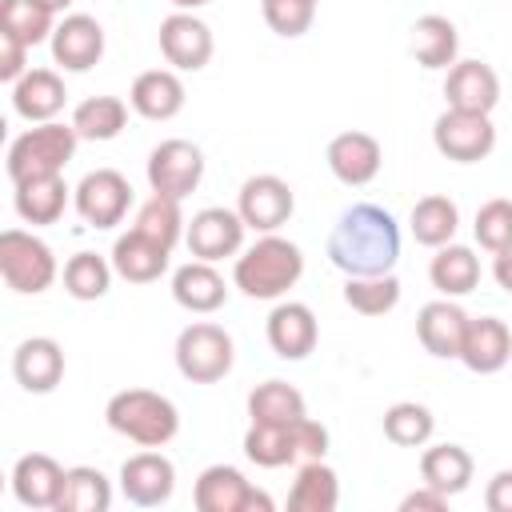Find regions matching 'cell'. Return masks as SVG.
Returning <instances> with one entry per match:
<instances>
[{
	"instance_id": "6da1fadb",
	"label": "cell",
	"mask_w": 512,
	"mask_h": 512,
	"mask_svg": "<svg viewBox=\"0 0 512 512\" xmlns=\"http://www.w3.org/2000/svg\"><path fill=\"white\" fill-rule=\"evenodd\" d=\"M328 260L344 276H384L400 260V228L380 204H352L328 236Z\"/></svg>"
},
{
	"instance_id": "7a4b0ae2",
	"label": "cell",
	"mask_w": 512,
	"mask_h": 512,
	"mask_svg": "<svg viewBox=\"0 0 512 512\" xmlns=\"http://www.w3.org/2000/svg\"><path fill=\"white\" fill-rule=\"evenodd\" d=\"M300 276H304V252L276 232H268L252 248H244L232 268L236 288L252 300H280Z\"/></svg>"
},
{
	"instance_id": "3957f363",
	"label": "cell",
	"mask_w": 512,
	"mask_h": 512,
	"mask_svg": "<svg viewBox=\"0 0 512 512\" xmlns=\"http://www.w3.org/2000/svg\"><path fill=\"white\" fill-rule=\"evenodd\" d=\"M104 420L112 432L128 436L140 448H164L180 432V412L168 396L152 388H124L104 404Z\"/></svg>"
},
{
	"instance_id": "277c9868",
	"label": "cell",
	"mask_w": 512,
	"mask_h": 512,
	"mask_svg": "<svg viewBox=\"0 0 512 512\" xmlns=\"http://www.w3.org/2000/svg\"><path fill=\"white\" fill-rule=\"evenodd\" d=\"M76 128L72 120L68 124H56V120H44L28 132H20L12 144H8V180L20 184V180H36V176H60L64 164L76 156Z\"/></svg>"
},
{
	"instance_id": "5b68a950",
	"label": "cell",
	"mask_w": 512,
	"mask_h": 512,
	"mask_svg": "<svg viewBox=\"0 0 512 512\" xmlns=\"http://www.w3.org/2000/svg\"><path fill=\"white\" fill-rule=\"evenodd\" d=\"M0 276L12 292L40 296L56 280V256L40 236L24 228H8L0 232Z\"/></svg>"
},
{
	"instance_id": "8992f818",
	"label": "cell",
	"mask_w": 512,
	"mask_h": 512,
	"mask_svg": "<svg viewBox=\"0 0 512 512\" xmlns=\"http://www.w3.org/2000/svg\"><path fill=\"white\" fill-rule=\"evenodd\" d=\"M236 344L220 324L196 320L176 336V368L192 384H216L232 372Z\"/></svg>"
},
{
	"instance_id": "52a82bcc",
	"label": "cell",
	"mask_w": 512,
	"mask_h": 512,
	"mask_svg": "<svg viewBox=\"0 0 512 512\" xmlns=\"http://www.w3.org/2000/svg\"><path fill=\"white\" fill-rule=\"evenodd\" d=\"M432 144L440 156H448L456 164H476L496 148V128L484 112L444 108L432 124Z\"/></svg>"
},
{
	"instance_id": "ba28073f",
	"label": "cell",
	"mask_w": 512,
	"mask_h": 512,
	"mask_svg": "<svg viewBox=\"0 0 512 512\" xmlns=\"http://www.w3.org/2000/svg\"><path fill=\"white\" fill-rule=\"evenodd\" d=\"M72 204L92 228H116L132 208V184L116 168H96L72 188Z\"/></svg>"
},
{
	"instance_id": "9c48e42d",
	"label": "cell",
	"mask_w": 512,
	"mask_h": 512,
	"mask_svg": "<svg viewBox=\"0 0 512 512\" xmlns=\"http://www.w3.org/2000/svg\"><path fill=\"white\" fill-rule=\"evenodd\" d=\"M204 180V152L192 140H160L148 152V184L172 200H184Z\"/></svg>"
},
{
	"instance_id": "30bf717a",
	"label": "cell",
	"mask_w": 512,
	"mask_h": 512,
	"mask_svg": "<svg viewBox=\"0 0 512 512\" xmlns=\"http://www.w3.org/2000/svg\"><path fill=\"white\" fill-rule=\"evenodd\" d=\"M292 208H296L292 188H288L280 176H272V172L248 176V180L240 184L236 212H240V220H244L252 232H260V236H268V232H276L280 224H288Z\"/></svg>"
},
{
	"instance_id": "8fae6325",
	"label": "cell",
	"mask_w": 512,
	"mask_h": 512,
	"mask_svg": "<svg viewBox=\"0 0 512 512\" xmlns=\"http://www.w3.org/2000/svg\"><path fill=\"white\" fill-rule=\"evenodd\" d=\"M244 228H248V224H244L240 212H232V208H200V212L192 216V224L184 228V240H188V252H192L196 260L216 264V260L240 252Z\"/></svg>"
},
{
	"instance_id": "7c38bea8",
	"label": "cell",
	"mask_w": 512,
	"mask_h": 512,
	"mask_svg": "<svg viewBox=\"0 0 512 512\" xmlns=\"http://www.w3.org/2000/svg\"><path fill=\"white\" fill-rule=\"evenodd\" d=\"M160 52L180 72H200L212 60V32L192 12H172L160 20Z\"/></svg>"
},
{
	"instance_id": "4fadbf2b",
	"label": "cell",
	"mask_w": 512,
	"mask_h": 512,
	"mask_svg": "<svg viewBox=\"0 0 512 512\" xmlns=\"http://www.w3.org/2000/svg\"><path fill=\"white\" fill-rule=\"evenodd\" d=\"M52 60L68 72H88L92 64H100L104 56V28L96 16L72 12L52 28Z\"/></svg>"
},
{
	"instance_id": "5bb4252c",
	"label": "cell",
	"mask_w": 512,
	"mask_h": 512,
	"mask_svg": "<svg viewBox=\"0 0 512 512\" xmlns=\"http://www.w3.org/2000/svg\"><path fill=\"white\" fill-rule=\"evenodd\" d=\"M172 488H176V468L164 452H136L120 468V492L140 508L168 504Z\"/></svg>"
},
{
	"instance_id": "9a60e30c",
	"label": "cell",
	"mask_w": 512,
	"mask_h": 512,
	"mask_svg": "<svg viewBox=\"0 0 512 512\" xmlns=\"http://www.w3.org/2000/svg\"><path fill=\"white\" fill-rule=\"evenodd\" d=\"M468 312L460 304L448 300H432L420 308L416 316V340L424 344V352H432L436 360H460V344H464V332H468Z\"/></svg>"
},
{
	"instance_id": "2e32d148",
	"label": "cell",
	"mask_w": 512,
	"mask_h": 512,
	"mask_svg": "<svg viewBox=\"0 0 512 512\" xmlns=\"http://www.w3.org/2000/svg\"><path fill=\"white\" fill-rule=\"evenodd\" d=\"M444 96H448V108H460V112H492L496 100H500V76L492 72V64L484 60H456L448 68V80H444Z\"/></svg>"
},
{
	"instance_id": "e0dca14e",
	"label": "cell",
	"mask_w": 512,
	"mask_h": 512,
	"mask_svg": "<svg viewBox=\"0 0 512 512\" xmlns=\"http://www.w3.org/2000/svg\"><path fill=\"white\" fill-rule=\"evenodd\" d=\"M380 164H384L380 140L368 136V132H356V128H352V132L332 136V144H328V168H332V176H336L340 184H348V188H360V184L376 180Z\"/></svg>"
},
{
	"instance_id": "ac0fdd59",
	"label": "cell",
	"mask_w": 512,
	"mask_h": 512,
	"mask_svg": "<svg viewBox=\"0 0 512 512\" xmlns=\"http://www.w3.org/2000/svg\"><path fill=\"white\" fill-rule=\"evenodd\" d=\"M512 356V332L504 320L496 316H480V320H468V332H464V344H460V364L476 376H492L508 364Z\"/></svg>"
},
{
	"instance_id": "d6986e66",
	"label": "cell",
	"mask_w": 512,
	"mask_h": 512,
	"mask_svg": "<svg viewBox=\"0 0 512 512\" xmlns=\"http://www.w3.org/2000/svg\"><path fill=\"white\" fill-rule=\"evenodd\" d=\"M12 376L24 392H52L64 380V352L52 336H28L16 352H12Z\"/></svg>"
},
{
	"instance_id": "ffe728a7",
	"label": "cell",
	"mask_w": 512,
	"mask_h": 512,
	"mask_svg": "<svg viewBox=\"0 0 512 512\" xmlns=\"http://www.w3.org/2000/svg\"><path fill=\"white\" fill-rule=\"evenodd\" d=\"M316 336H320V328H316V316L308 304L288 300L268 312V344L280 360H304L316 348Z\"/></svg>"
},
{
	"instance_id": "44dd1931",
	"label": "cell",
	"mask_w": 512,
	"mask_h": 512,
	"mask_svg": "<svg viewBox=\"0 0 512 512\" xmlns=\"http://www.w3.org/2000/svg\"><path fill=\"white\" fill-rule=\"evenodd\" d=\"M64 472L48 452H28L16 460L12 468V492L24 508H56L60 488H64Z\"/></svg>"
},
{
	"instance_id": "7402d4cb",
	"label": "cell",
	"mask_w": 512,
	"mask_h": 512,
	"mask_svg": "<svg viewBox=\"0 0 512 512\" xmlns=\"http://www.w3.org/2000/svg\"><path fill=\"white\" fill-rule=\"evenodd\" d=\"M168 252L172 248H164L152 236H144V232L132 228V232L116 236V244H112V268L128 284H152V280H160L168 272Z\"/></svg>"
},
{
	"instance_id": "603a6c76",
	"label": "cell",
	"mask_w": 512,
	"mask_h": 512,
	"mask_svg": "<svg viewBox=\"0 0 512 512\" xmlns=\"http://www.w3.org/2000/svg\"><path fill=\"white\" fill-rule=\"evenodd\" d=\"M68 92H64V80L52 72V68H28L16 84H12V112L32 120V124H44L52 120L60 108H64Z\"/></svg>"
},
{
	"instance_id": "cb8c5ba5",
	"label": "cell",
	"mask_w": 512,
	"mask_h": 512,
	"mask_svg": "<svg viewBox=\"0 0 512 512\" xmlns=\"http://www.w3.org/2000/svg\"><path fill=\"white\" fill-rule=\"evenodd\" d=\"M128 104L144 120H172L184 108V84L172 68H148L132 80Z\"/></svg>"
},
{
	"instance_id": "d4e9b609",
	"label": "cell",
	"mask_w": 512,
	"mask_h": 512,
	"mask_svg": "<svg viewBox=\"0 0 512 512\" xmlns=\"http://www.w3.org/2000/svg\"><path fill=\"white\" fill-rule=\"evenodd\" d=\"M172 296H176L180 308L204 316V312H216L228 300V284L208 260H188L172 272Z\"/></svg>"
},
{
	"instance_id": "484cf974",
	"label": "cell",
	"mask_w": 512,
	"mask_h": 512,
	"mask_svg": "<svg viewBox=\"0 0 512 512\" xmlns=\"http://www.w3.org/2000/svg\"><path fill=\"white\" fill-rule=\"evenodd\" d=\"M248 492L252 484L244 480L240 468L232 464H212L196 476V488H192V500L200 512H244L248 508Z\"/></svg>"
},
{
	"instance_id": "4316f807",
	"label": "cell",
	"mask_w": 512,
	"mask_h": 512,
	"mask_svg": "<svg viewBox=\"0 0 512 512\" xmlns=\"http://www.w3.org/2000/svg\"><path fill=\"white\" fill-rule=\"evenodd\" d=\"M420 480L444 496H456L472 484V456L460 444H432L420 456Z\"/></svg>"
},
{
	"instance_id": "83f0119b",
	"label": "cell",
	"mask_w": 512,
	"mask_h": 512,
	"mask_svg": "<svg viewBox=\"0 0 512 512\" xmlns=\"http://www.w3.org/2000/svg\"><path fill=\"white\" fill-rule=\"evenodd\" d=\"M456 48H460V36H456V24L448 16L428 12L412 24V56L420 68H452Z\"/></svg>"
},
{
	"instance_id": "f1b7e54d",
	"label": "cell",
	"mask_w": 512,
	"mask_h": 512,
	"mask_svg": "<svg viewBox=\"0 0 512 512\" xmlns=\"http://www.w3.org/2000/svg\"><path fill=\"white\" fill-rule=\"evenodd\" d=\"M12 204H16L24 224H56L64 216V204H68V184H64V176L20 180Z\"/></svg>"
},
{
	"instance_id": "f546056e",
	"label": "cell",
	"mask_w": 512,
	"mask_h": 512,
	"mask_svg": "<svg viewBox=\"0 0 512 512\" xmlns=\"http://www.w3.org/2000/svg\"><path fill=\"white\" fill-rule=\"evenodd\" d=\"M428 280L444 296H468L480 284V260L464 244H444V248H436L432 264H428Z\"/></svg>"
},
{
	"instance_id": "4dcf8cb0",
	"label": "cell",
	"mask_w": 512,
	"mask_h": 512,
	"mask_svg": "<svg viewBox=\"0 0 512 512\" xmlns=\"http://www.w3.org/2000/svg\"><path fill=\"white\" fill-rule=\"evenodd\" d=\"M340 504V480L324 460H304L292 492H288V508L292 512H332Z\"/></svg>"
},
{
	"instance_id": "1f68e13d",
	"label": "cell",
	"mask_w": 512,
	"mask_h": 512,
	"mask_svg": "<svg viewBox=\"0 0 512 512\" xmlns=\"http://www.w3.org/2000/svg\"><path fill=\"white\" fill-rule=\"evenodd\" d=\"M408 228L416 236V244L424 248H444L452 244L456 228H460V208L448 200V196H420L412 204V216H408Z\"/></svg>"
},
{
	"instance_id": "d6a6232c",
	"label": "cell",
	"mask_w": 512,
	"mask_h": 512,
	"mask_svg": "<svg viewBox=\"0 0 512 512\" xmlns=\"http://www.w3.org/2000/svg\"><path fill=\"white\" fill-rule=\"evenodd\" d=\"M248 416H252V424L288 428V424H296L300 416H308V408H304V396H300L292 384H284V380H264V384H256V388L248 392Z\"/></svg>"
},
{
	"instance_id": "836d02e7",
	"label": "cell",
	"mask_w": 512,
	"mask_h": 512,
	"mask_svg": "<svg viewBox=\"0 0 512 512\" xmlns=\"http://www.w3.org/2000/svg\"><path fill=\"white\" fill-rule=\"evenodd\" d=\"M108 504H112V484L100 468L76 464V468L64 472L56 512H108Z\"/></svg>"
},
{
	"instance_id": "e575fe53",
	"label": "cell",
	"mask_w": 512,
	"mask_h": 512,
	"mask_svg": "<svg viewBox=\"0 0 512 512\" xmlns=\"http://www.w3.org/2000/svg\"><path fill=\"white\" fill-rule=\"evenodd\" d=\"M128 124V104L120 96H88L72 112V128L80 140H116Z\"/></svg>"
},
{
	"instance_id": "d590c367",
	"label": "cell",
	"mask_w": 512,
	"mask_h": 512,
	"mask_svg": "<svg viewBox=\"0 0 512 512\" xmlns=\"http://www.w3.org/2000/svg\"><path fill=\"white\" fill-rule=\"evenodd\" d=\"M244 456L260 468H284V464H296L300 452H296V436H292V424L288 428H276V424H252L244 432Z\"/></svg>"
},
{
	"instance_id": "8d00e7d4",
	"label": "cell",
	"mask_w": 512,
	"mask_h": 512,
	"mask_svg": "<svg viewBox=\"0 0 512 512\" xmlns=\"http://www.w3.org/2000/svg\"><path fill=\"white\" fill-rule=\"evenodd\" d=\"M344 304L360 316H384L400 304V280L392 272H384V276H348Z\"/></svg>"
},
{
	"instance_id": "74e56055",
	"label": "cell",
	"mask_w": 512,
	"mask_h": 512,
	"mask_svg": "<svg viewBox=\"0 0 512 512\" xmlns=\"http://www.w3.org/2000/svg\"><path fill=\"white\" fill-rule=\"evenodd\" d=\"M432 432H436V416L416 400H400L384 412V436L396 448H424Z\"/></svg>"
},
{
	"instance_id": "f35d334b",
	"label": "cell",
	"mask_w": 512,
	"mask_h": 512,
	"mask_svg": "<svg viewBox=\"0 0 512 512\" xmlns=\"http://www.w3.org/2000/svg\"><path fill=\"white\" fill-rule=\"evenodd\" d=\"M52 16L40 0H0V32H12L16 40H24L28 48H36L40 40H52Z\"/></svg>"
},
{
	"instance_id": "ab89813d",
	"label": "cell",
	"mask_w": 512,
	"mask_h": 512,
	"mask_svg": "<svg viewBox=\"0 0 512 512\" xmlns=\"http://www.w3.org/2000/svg\"><path fill=\"white\" fill-rule=\"evenodd\" d=\"M136 232H144V236H152L156 244H164V248H176V240L184 236V216H180V200H172V196H164V192H152L144 204H140V212H136V224H132Z\"/></svg>"
},
{
	"instance_id": "60d3db41",
	"label": "cell",
	"mask_w": 512,
	"mask_h": 512,
	"mask_svg": "<svg viewBox=\"0 0 512 512\" xmlns=\"http://www.w3.org/2000/svg\"><path fill=\"white\" fill-rule=\"evenodd\" d=\"M112 272H116L112 260H104L96 252H76L64 264V288L76 300H100L108 292V284H112Z\"/></svg>"
},
{
	"instance_id": "b9f144b4",
	"label": "cell",
	"mask_w": 512,
	"mask_h": 512,
	"mask_svg": "<svg viewBox=\"0 0 512 512\" xmlns=\"http://www.w3.org/2000/svg\"><path fill=\"white\" fill-rule=\"evenodd\" d=\"M472 232H476L480 248H488L492 256H496V252H508V248H512V200L496 196V200L480 204Z\"/></svg>"
},
{
	"instance_id": "7bdbcfd3",
	"label": "cell",
	"mask_w": 512,
	"mask_h": 512,
	"mask_svg": "<svg viewBox=\"0 0 512 512\" xmlns=\"http://www.w3.org/2000/svg\"><path fill=\"white\" fill-rule=\"evenodd\" d=\"M260 12H264V24L284 36V40H296L312 28V16H316V4L312 0H260Z\"/></svg>"
},
{
	"instance_id": "ee69618b",
	"label": "cell",
	"mask_w": 512,
	"mask_h": 512,
	"mask_svg": "<svg viewBox=\"0 0 512 512\" xmlns=\"http://www.w3.org/2000/svg\"><path fill=\"white\" fill-rule=\"evenodd\" d=\"M292 436H296L300 460H324V452H328V428H324L320 420L300 416V420L292 424Z\"/></svg>"
},
{
	"instance_id": "f6af8a7d",
	"label": "cell",
	"mask_w": 512,
	"mask_h": 512,
	"mask_svg": "<svg viewBox=\"0 0 512 512\" xmlns=\"http://www.w3.org/2000/svg\"><path fill=\"white\" fill-rule=\"evenodd\" d=\"M28 44L24 40H16L12 32H0V80L4 84H16L28 68Z\"/></svg>"
},
{
	"instance_id": "bcb514c9",
	"label": "cell",
	"mask_w": 512,
	"mask_h": 512,
	"mask_svg": "<svg viewBox=\"0 0 512 512\" xmlns=\"http://www.w3.org/2000/svg\"><path fill=\"white\" fill-rule=\"evenodd\" d=\"M484 504H488V512H512V468H504L488 480Z\"/></svg>"
},
{
	"instance_id": "7dc6e473",
	"label": "cell",
	"mask_w": 512,
	"mask_h": 512,
	"mask_svg": "<svg viewBox=\"0 0 512 512\" xmlns=\"http://www.w3.org/2000/svg\"><path fill=\"white\" fill-rule=\"evenodd\" d=\"M400 508H404V512H444V508H448V496L424 484V488L408 492V496L400 500Z\"/></svg>"
},
{
	"instance_id": "c3c4849f",
	"label": "cell",
	"mask_w": 512,
	"mask_h": 512,
	"mask_svg": "<svg viewBox=\"0 0 512 512\" xmlns=\"http://www.w3.org/2000/svg\"><path fill=\"white\" fill-rule=\"evenodd\" d=\"M492 276L504 292H512V248L508 252H496V264H492Z\"/></svg>"
},
{
	"instance_id": "681fc988",
	"label": "cell",
	"mask_w": 512,
	"mask_h": 512,
	"mask_svg": "<svg viewBox=\"0 0 512 512\" xmlns=\"http://www.w3.org/2000/svg\"><path fill=\"white\" fill-rule=\"evenodd\" d=\"M244 512H272V496L268 492H260V488H252L248 492V508Z\"/></svg>"
},
{
	"instance_id": "f907efd6",
	"label": "cell",
	"mask_w": 512,
	"mask_h": 512,
	"mask_svg": "<svg viewBox=\"0 0 512 512\" xmlns=\"http://www.w3.org/2000/svg\"><path fill=\"white\" fill-rule=\"evenodd\" d=\"M180 12H192V8H204V4H212V0H172Z\"/></svg>"
},
{
	"instance_id": "816d5d0a",
	"label": "cell",
	"mask_w": 512,
	"mask_h": 512,
	"mask_svg": "<svg viewBox=\"0 0 512 512\" xmlns=\"http://www.w3.org/2000/svg\"><path fill=\"white\" fill-rule=\"evenodd\" d=\"M40 4H44V8H48V12H64V8H68V4H72V0H40Z\"/></svg>"
},
{
	"instance_id": "f5cc1de1",
	"label": "cell",
	"mask_w": 512,
	"mask_h": 512,
	"mask_svg": "<svg viewBox=\"0 0 512 512\" xmlns=\"http://www.w3.org/2000/svg\"><path fill=\"white\" fill-rule=\"evenodd\" d=\"M312 4H320V0H312Z\"/></svg>"
}]
</instances>
